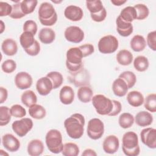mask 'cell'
I'll list each match as a JSON object with an SVG mask.
<instances>
[{
  "instance_id": "cell-1",
  "label": "cell",
  "mask_w": 156,
  "mask_h": 156,
  "mask_svg": "<svg viewBox=\"0 0 156 156\" xmlns=\"http://www.w3.org/2000/svg\"><path fill=\"white\" fill-rule=\"evenodd\" d=\"M85 118L80 113H74L64 121V127L68 136L73 139L81 138L84 132Z\"/></svg>"
},
{
  "instance_id": "cell-2",
  "label": "cell",
  "mask_w": 156,
  "mask_h": 156,
  "mask_svg": "<svg viewBox=\"0 0 156 156\" xmlns=\"http://www.w3.org/2000/svg\"><path fill=\"white\" fill-rule=\"evenodd\" d=\"M82 51L79 47H73L68 49L66 52V66L71 73H75L83 68Z\"/></svg>"
},
{
  "instance_id": "cell-3",
  "label": "cell",
  "mask_w": 156,
  "mask_h": 156,
  "mask_svg": "<svg viewBox=\"0 0 156 156\" xmlns=\"http://www.w3.org/2000/svg\"><path fill=\"white\" fill-rule=\"evenodd\" d=\"M38 18L41 24L45 26H52L57 21V14L54 6L49 2H44L39 7Z\"/></svg>"
},
{
  "instance_id": "cell-4",
  "label": "cell",
  "mask_w": 156,
  "mask_h": 156,
  "mask_svg": "<svg viewBox=\"0 0 156 156\" xmlns=\"http://www.w3.org/2000/svg\"><path fill=\"white\" fill-rule=\"evenodd\" d=\"M63 139L60 132L57 129L49 130L45 136V143L49 151L53 154H59L63 149Z\"/></svg>"
},
{
  "instance_id": "cell-5",
  "label": "cell",
  "mask_w": 156,
  "mask_h": 156,
  "mask_svg": "<svg viewBox=\"0 0 156 156\" xmlns=\"http://www.w3.org/2000/svg\"><path fill=\"white\" fill-rule=\"evenodd\" d=\"M91 101L96 112L101 115H108L113 108L112 101L103 94H96Z\"/></svg>"
},
{
  "instance_id": "cell-6",
  "label": "cell",
  "mask_w": 156,
  "mask_h": 156,
  "mask_svg": "<svg viewBox=\"0 0 156 156\" xmlns=\"http://www.w3.org/2000/svg\"><path fill=\"white\" fill-rule=\"evenodd\" d=\"M119 46L118 40L112 35H107L102 37L98 41V47L99 51L104 54L115 52Z\"/></svg>"
},
{
  "instance_id": "cell-7",
  "label": "cell",
  "mask_w": 156,
  "mask_h": 156,
  "mask_svg": "<svg viewBox=\"0 0 156 156\" xmlns=\"http://www.w3.org/2000/svg\"><path fill=\"white\" fill-rule=\"evenodd\" d=\"M87 131L90 138L94 140H98L104 135V124L100 119L92 118L88 122Z\"/></svg>"
},
{
  "instance_id": "cell-8",
  "label": "cell",
  "mask_w": 156,
  "mask_h": 156,
  "mask_svg": "<svg viewBox=\"0 0 156 156\" xmlns=\"http://www.w3.org/2000/svg\"><path fill=\"white\" fill-rule=\"evenodd\" d=\"M33 121L29 118H22L15 121L12 124L13 132L20 137H23L32 129Z\"/></svg>"
},
{
  "instance_id": "cell-9",
  "label": "cell",
  "mask_w": 156,
  "mask_h": 156,
  "mask_svg": "<svg viewBox=\"0 0 156 156\" xmlns=\"http://www.w3.org/2000/svg\"><path fill=\"white\" fill-rule=\"evenodd\" d=\"M65 39L71 43H80L84 38V32L78 26H71L68 27L64 32Z\"/></svg>"
},
{
  "instance_id": "cell-10",
  "label": "cell",
  "mask_w": 156,
  "mask_h": 156,
  "mask_svg": "<svg viewBox=\"0 0 156 156\" xmlns=\"http://www.w3.org/2000/svg\"><path fill=\"white\" fill-rule=\"evenodd\" d=\"M142 143L151 149L156 148V129L152 127L143 129L140 132Z\"/></svg>"
},
{
  "instance_id": "cell-11",
  "label": "cell",
  "mask_w": 156,
  "mask_h": 156,
  "mask_svg": "<svg viewBox=\"0 0 156 156\" xmlns=\"http://www.w3.org/2000/svg\"><path fill=\"white\" fill-rule=\"evenodd\" d=\"M137 134L132 131L126 132L122 138V150L123 152L133 150L138 146Z\"/></svg>"
},
{
  "instance_id": "cell-12",
  "label": "cell",
  "mask_w": 156,
  "mask_h": 156,
  "mask_svg": "<svg viewBox=\"0 0 156 156\" xmlns=\"http://www.w3.org/2000/svg\"><path fill=\"white\" fill-rule=\"evenodd\" d=\"M15 84L20 90H26L30 88L33 82L32 76L27 72L18 73L15 77Z\"/></svg>"
},
{
  "instance_id": "cell-13",
  "label": "cell",
  "mask_w": 156,
  "mask_h": 156,
  "mask_svg": "<svg viewBox=\"0 0 156 156\" xmlns=\"http://www.w3.org/2000/svg\"><path fill=\"white\" fill-rule=\"evenodd\" d=\"M119 147V141L118 138L114 135H110L107 136L102 143L104 151L109 154H113L116 152Z\"/></svg>"
},
{
  "instance_id": "cell-14",
  "label": "cell",
  "mask_w": 156,
  "mask_h": 156,
  "mask_svg": "<svg viewBox=\"0 0 156 156\" xmlns=\"http://www.w3.org/2000/svg\"><path fill=\"white\" fill-rule=\"evenodd\" d=\"M2 143L4 148L9 152H14L20 147V142L11 133H6L2 137Z\"/></svg>"
},
{
  "instance_id": "cell-15",
  "label": "cell",
  "mask_w": 156,
  "mask_h": 156,
  "mask_svg": "<svg viewBox=\"0 0 156 156\" xmlns=\"http://www.w3.org/2000/svg\"><path fill=\"white\" fill-rule=\"evenodd\" d=\"M64 15L66 18L72 21H78L82 20L83 16L82 9L74 5L67 6L64 10Z\"/></svg>"
},
{
  "instance_id": "cell-16",
  "label": "cell",
  "mask_w": 156,
  "mask_h": 156,
  "mask_svg": "<svg viewBox=\"0 0 156 156\" xmlns=\"http://www.w3.org/2000/svg\"><path fill=\"white\" fill-rule=\"evenodd\" d=\"M36 89L41 96L49 94L53 89V85L51 79L47 76L40 78L36 83Z\"/></svg>"
},
{
  "instance_id": "cell-17",
  "label": "cell",
  "mask_w": 156,
  "mask_h": 156,
  "mask_svg": "<svg viewBox=\"0 0 156 156\" xmlns=\"http://www.w3.org/2000/svg\"><path fill=\"white\" fill-rule=\"evenodd\" d=\"M116 30L119 35L126 37L132 34L133 27L132 23L124 21L119 16H118L116 20Z\"/></svg>"
},
{
  "instance_id": "cell-18",
  "label": "cell",
  "mask_w": 156,
  "mask_h": 156,
  "mask_svg": "<svg viewBox=\"0 0 156 156\" xmlns=\"http://www.w3.org/2000/svg\"><path fill=\"white\" fill-rule=\"evenodd\" d=\"M27 153L30 156H39L44 151L43 142L38 139H34L29 142L27 147Z\"/></svg>"
},
{
  "instance_id": "cell-19",
  "label": "cell",
  "mask_w": 156,
  "mask_h": 156,
  "mask_svg": "<svg viewBox=\"0 0 156 156\" xmlns=\"http://www.w3.org/2000/svg\"><path fill=\"white\" fill-rule=\"evenodd\" d=\"M59 99L60 102L65 105L72 104L74 99V92L73 89L68 85L63 86L60 90Z\"/></svg>"
},
{
  "instance_id": "cell-20",
  "label": "cell",
  "mask_w": 156,
  "mask_h": 156,
  "mask_svg": "<svg viewBox=\"0 0 156 156\" xmlns=\"http://www.w3.org/2000/svg\"><path fill=\"white\" fill-rule=\"evenodd\" d=\"M112 91L118 97L124 96L128 91V87L126 82L121 78L116 79L112 83Z\"/></svg>"
},
{
  "instance_id": "cell-21",
  "label": "cell",
  "mask_w": 156,
  "mask_h": 156,
  "mask_svg": "<svg viewBox=\"0 0 156 156\" xmlns=\"http://www.w3.org/2000/svg\"><path fill=\"white\" fill-rule=\"evenodd\" d=\"M1 49L6 55L13 56L18 51V45L16 42L12 38H7L2 43Z\"/></svg>"
},
{
  "instance_id": "cell-22",
  "label": "cell",
  "mask_w": 156,
  "mask_h": 156,
  "mask_svg": "<svg viewBox=\"0 0 156 156\" xmlns=\"http://www.w3.org/2000/svg\"><path fill=\"white\" fill-rule=\"evenodd\" d=\"M135 121L138 126L147 127L152 123L153 116L147 111H141L135 115Z\"/></svg>"
},
{
  "instance_id": "cell-23",
  "label": "cell",
  "mask_w": 156,
  "mask_h": 156,
  "mask_svg": "<svg viewBox=\"0 0 156 156\" xmlns=\"http://www.w3.org/2000/svg\"><path fill=\"white\" fill-rule=\"evenodd\" d=\"M38 38L43 44H51L55 38V33L51 28L44 27L39 31Z\"/></svg>"
},
{
  "instance_id": "cell-24",
  "label": "cell",
  "mask_w": 156,
  "mask_h": 156,
  "mask_svg": "<svg viewBox=\"0 0 156 156\" xmlns=\"http://www.w3.org/2000/svg\"><path fill=\"white\" fill-rule=\"evenodd\" d=\"M126 99L129 104L134 107L141 106L144 100L143 94L138 91H132L128 93Z\"/></svg>"
},
{
  "instance_id": "cell-25",
  "label": "cell",
  "mask_w": 156,
  "mask_h": 156,
  "mask_svg": "<svg viewBox=\"0 0 156 156\" xmlns=\"http://www.w3.org/2000/svg\"><path fill=\"white\" fill-rule=\"evenodd\" d=\"M130 48L135 52H141L146 46V41L143 36L141 35H134L130 42Z\"/></svg>"
},
{
  "instance_id": "cell-26",
  "label": "cell",
  "mask_w": 156,
  "mask_h": 156,
  "mask_svg": "<svg viewBox=\"0 0 156 156\" xmlns=\"http://www.w3.org/2000/svg\"><path fill=\"white\" fill-rule=\"evenodd\" d=\"M118 63L122 66H128L130 65L133 61L132 54L127 49L120 50L116 56Z\"/></svg>"
},
{
  "instance_id": "cell-27",
  "label": "cell",
  "mask_w": 156,
  "mask_h": 156,
  "mask_svg": "<svg viewBox=\"0 0 156 156\" xmlns=\"http://www.w3.org/2000/svg\"><path fill=\"white\" fill-rule=\"evenodd\" d=\"M93 92L91 88L88 86L80 87L77 93V96L79 100L83 103L90 102L93 98Z\"/></svg>"
},
{
  "instance_id": "cell-28",
  "label": "cell",
  "mask_w": 156,
  "mask_h": 156,
  "mask_svg": "<svg viewBox=\"0 0 156 156\" xmlns=\"http://www.w3.org/2000/svg\"><path fill=\"white\" fill-rule=\"evenodd\" d=\"M29 114L32 118L41 119L46 116V111L42 105L35 104L29 107Z\"/></svg>"
},
{
  "instance_id": "cell-29",
  "label": "cell",
  "mask_w": 156,
  "mask_h": 156,
  "mask_svg": "<svg viewBox=\"0 0 156 156\" xmlns=\"http://www.w3.org/2000/svg\"><path fill=\"white\" fill-rule=\"evenodd\" d=\"M124 21L131 23L136 19L137 13L135 8L132 6H127L124 8L119 15Z\"/></svg>"
},
{
  "instance_id": "cell-30",
  "label": "cell",
  "mask_w": 156,
  "mask_h": 156,
  "mask_svg": "<svg viewBox=\"0 0 156 156\" xmlns=\"http://www.w3.org/2000/svg\"><path fill=\"white\" fill-rule=\"evenodd\" d=\"M21 102L26 107H29L33 104H37V97L32 90L25 91L21 96Z\"/></svg>"
},
{
  "instance_id": "cell-31",
  "label": "cell",
  "mask_w": 156,
  "mask_h": 156,
  "mask_svg": "<svg viewBox=\"0 0 156 156\" xmlns=\"http://www.w3.org/2000/svg\"><path fill=\"white\" fill-rule=\"evenodd\" d=\"M35 41L34 35L29 32H23L20 37V43L24 50L30 48Z\"/></svg>"
},
{
  "instance_id": "cell-32",
  "label": "cell",
  "mask_w": 156,
  "mask_h": 156,
  "mask_svg": "<svg viewBox=\"0 0 156 156\" xmlns=\"http://www.w3.org/2000/svg\"><path fill=\"white\" fill-rule=\"evenodd\" d=\"M149 66V60L145 56L138 55L133 60V66L137 71L144 72L147 69Z\"/></svg>"
},
{
  "instance_id": "cell-33",
  "label": "cell",
  "mask_w": 156,
  "mask_h": 156,
  "mask_svg": "<svg viewBox=\"0 0 156 156\" xmlns=\"http://www.w3.org/2000/svg\"><path fill=\"white\" fill-rule=\"evenodd\" d=\"M135 121L133 116L130 113H122L118 119V123L121 127L123 129H128L132 127Z\"/></svg>"
},
{
  "instance_id": "cell-34",
  "label": "cell",
  "mask_w": 156,
  "mask_h": 156,
  "mask_svg": "<svg viewBox=\"0 0 156 156\" xmlns=\"http://www.w3.org/2000/svg\"><path fill=\"white\" fill-rule=\"evenodd\" d=\"M62 154L65 156H77L79 154V146L74 143H66L63 144Z\"/></svg>"
},
{
  "instance_id": "cell-35",
  "label": "cell",
  "mask_w": 156,
  "mask_h": 156,
  "mask_svg": "<svg viewBox=\"0 0 156 156\" xmlns=\"http://www.w3.org/2000/svg\"><path fill=\"white\" fill-rule=\"evenodd\" d=\"M38 1L37 0H23L20 2L21 9L24 15L32 13L35 9Z\"/></svg>"
},
{
  "instance_id": "cell-36",
  "label": "cell",
  "mask_w": 156,
  "mask_h": 156,
  "mask_svg": "<svg viewBox=\"0 0 156 156\" xmlns=\"http://www.w3.org/2000/svg\"><path fill=\"white\" fill-rule=\"evenodd\" d=\"M46 76L49 77L52 81L53 85V89L59 88L63 83V77L62 74L58 71H51L47 74Z\"/></svg>"
},
{
  "instance_id": "cell-37",
  "label": "cell",
  "mask_w": 156,
  "mask_h": 156,
  "mask_svg": "<svg viewBox=\"0 0 156 156\" xmlns=\"http://www.w3.org/2000/svg\"><path fill=\"white\" fill-rule=\"evenodd\" d=\"M119 77L122 79L126 82L129 89L132 88L136 82V77L135 74L130 71L122 72L119 74Z\"/></svg>"
},
{
  "instance_id": "cell-38",
  "label": "cell",
  "mask_w": 156,
  "mask_h": 156,
  "mask_svg": "<svg viewBox=\"0 0 156 156\" xmlns=\"http://www.w3.org/2000/svg\"><path fill=\"white\" fill-rule=\"evenodd\" d=\"M144 108L149 112L155 113L156 112V94L151 93L148 94L144 100Z\"/></svg>"
},
{
  "instance_id": "cell-39",
  "label": "cell",
  "mask_w": 156,
  "mask_h": 156,
  "mask_svg": "<svg viewBox=\"0 0 156 156\" xmlns=\"http://www.w3.org/2000/svg\"><path fill=\"white\" fill-rule=\"evenodd\" d=\"M11 113L10 108L7 106L0 107V126L7 125L11 120Z\"/></svg>"
},
{
  "instance_id": "cell-40",
  "label": "cell",
  "mask_w": 156,
  "mask_h": 156,
  "mask_svg": "<svg viewBox=\"0 0 156 156\" xmlns=\"http://www.w3.org/2000/svg\"><path fill=\"white\" fill-rule=\"evenodd\" d=\"M86 6L90 13H96L104 9L102 2L100 0L87 1Z\"/></svg>"
},
{
  "instance_id": "cell-41",
  "label": "cell",
  "mask_w": 156,
  "mask_h": 156,
  "mask_svg": "<svg viewBox=\"0 0 156 156\" xmlns=\"http://www.w3.org/2000/svg\"><path fill=\"white\" fill-rule=\"evenodd\" d=\"M133 7L136 11V20H143L148 16L149 14V10L148 7L146 5L143 4H138L135 5Z\"/></svg>"
},
{
  "instance_id": "cell-42",
  "label": "cell",
  "mask_w": 156,
  "mask_h": 156,
  "mask_svg": "<svg viewBox=\"0 0 156 156\" xmlns=\"http://www.w3.org/2000/svg\"><path fill=\"white\" fill-rule=\"evenodd\" d=\"M10 112L11 115L15 118H22L26 115V109L19 104L13 105L10 108Z\"/></svg>"
},
{
  "instance_id": "cell-43",
  "label": "cell",
  "mask_w": 156,
  "mask_h": 156,
  "mask_svg": "<svg viewBox=\"0 0 156 156\" xmlns=\"http://www.w3.org/2000/svg\"><path fill=\"white\" fill-rule=\"evenodd\" d=\"M16 68V62L12 59H7L4 61L1 65V69L3 72L7 74L13 73Z\"/></svg>"
},
{
  "instance_id": "cell-44",
  "label": "cell",
  "mask_w": 156,
  "mask_h": 156,
  "mask_svg": "<svg viewBox=\"0 0 156 156\" xmlns=\"http://www.w3.org/2000/svg\"><path fill=\"white\" fill-rule=\"evenodd\" d=\"M37 24L35 21L33 20H27L24 22L23 29V32H29L35 35L37 32Z\"/></svg>"
},
{
  "instance_id": "cell-45",
  "label": "cell",
  "mask_w": 156,
  "mask_h": 156,
  "mask_svg": "<svg viewBox=\"0 0 156 156\" xmlns=\"http://www.w3.org/2000/svg\"><path fill=\"white\" fill-rule=\"evenodd\" d=\"M26 15H24L21 9L20 2L14 4L12 5V11L9 16L13 19H20L24 17Z\"/></svg>"
},
{
  "instance_id": "cell-46",
  "label": "cell",
  "mask_w": 156,
  "mask_h": 156,
  "mask_svg": "<svg viewBox=\"0 0 156 156\" xmlns=\"http://www.w3.org/2000/svg\"><path fill=\"white\" fill-rule=\"evenodd\" d=\"M147 44L151 49L154 51H156V31L150 32L147 35Z\"/></svg>"
},
{
  "instance_id": "cell-47",
  "label": "cell",
  "mask_w": 156,
  "mask_h": 156,
  "mask_svg": "<svg viewBox=\"0 0 156 156\" xmlns=\"http://www.w3.org/2000/svg\"><path fill=\"white\" fill-rule=\"evenodd\" d=\"M12 11V6L5 2H0V16H9Z\"/></svg>"
},
{
  "instance_id": "cell-48",
  "label": "cell",
  "mask_w": 156,
  "mask_h": 156,
  "mask_svg": "<svg viewBox=\"0 0 156 156\" xmlns=\"http://www.w3.org/2000/svg\"><path fill=\"white\" fill-rule=\"evenodd\" d=\"M79 49L82 51L83 57H86L91 55L94 52V46L90 43H86L80 46Z\"/></svg>"
},
{
  "instance_id": "cell-49",
  "label": "cell",
  "mask_w": 156,
  "mask_h": 156,
  "mask_svg": "<svg viewBox=\"0 0 156 156\" xmlns=\"http://www.w3.org/2000/svg\"><path fill=\"white\" fill-rule=\"evenodd\" d=\"M90 16L92 20L95 22H102L105 19L107 16L106 9L104 7V9L96 13H90Z\"/></svg>"
},
{
  "instance_id": "cell-50",
  "label": "cell",
  "mask_w": 156,
  "mask_h": 156,
  "mask_svg": "<svg viewBox=\"0 0 156 156\" xmlns=\"http://www.w3.org/2000/svg\"><path fill=\"white\" fill-rule=\"evenodd\" d=\"M24 51L30 56H36L40 51V44L37 40H35L34 44L30 48L25 49Z\"/></svg>"
},
{
  "instance_id": "cell-51",
  "label": "cell",
  "mask_w": 156,
  "mask_h": 156,
  "mask_svg": "<svg viewBox=\"0 0 156 156\" xmlns=\"http://www.w3.org/2000/svg\"><path fill=\"white\" fill-rule=\"evenodd\" d=\"M113 102V108L110 113L108 114V116H114L118 115L121 110H122V105L119 101L116 100H112Z\"/></svg>"
},
{
  "instance_id": "cell-52",
  "label": "cell",
  "mask_w": 156,
  "mask_h": 156,
  "mask_svg": "<svg viewBox=\"0 0 156 156\" xmlns=\"http://www.w3.org/2000/svg\"><path fill=\"white\" fill-rule=\"evenodd\" d=\"M8 91L5 88L0 87V104L4 103L7 99Z\"/></svg>"
},
{
  "instance_id": "cell-53",
  "label": "cell",
  "mask_w": 156,
  "mask_h": 156,
  "mask_svg": "<svg viewBox=\"0 0 156 156\" xmlns=\"http://www.w3.org/2000/svg\"><path fill=\"white\" fill-rule=\"evenodd\" d=\"M123 152L127 156H137L140 154V146H137L135 149H134L133 150L127 151H125V152Z\"/></svg>"
},
{
  "instance_id": "cell-54",
  "label": "cell",
  "mask_w": 156,
  "mask_h": 156,
  "mask_svg": "<svg viewBox=\"0 0 156 156\" xmlns=\"http://www.w3.org/2000/svg\"><path fill=\"white\" fill-rule=\"evenodd\" d=\"M82 156H96L97 154L96 152L91 149H87L83 151V152L82 154Z\"/></svg>"
},
{
  "instance_id": "cell-55",
  "label": "cell",
  "mask_w": 156,
  "mask_h": 156,
  "mask_svg": "<svg viewBox=\"0 0 156 156\" xmlns=\"http://www.w3.org/2000/svg\"><path fill=\"white\" fill-rule=\"evenodd\" d=\"M127 2L126 0H112L111 2L115 6H121Z\"/></svg>"
},
{
  "instance_id": "cell-56",
  "label": "cell",
  "mask_w": 156,
  "mask_h": 156,
  "mask_svg": "<svg viewBox=\"0 0 156 156\" xmlns=\"http://www.w3.org/2000/svg\"><path fill=\"white\" fill-rule=\"evenodd\" d=\"M0 26H1L0 34H2L4 32V30H5V24H4V22L2 20H1V24H0Z\"/></svg>"
},
{
  "instance_id": "cell-57",
  "label": "cell",
  "mask_w": 156,
  "mask_h": 156,
  "mask_svg": "<svg viewBox=\"0 0 156 156\" xmlns=\"http://www.w3.org/2000/svg\"><path fill=\"white\" fill-rule=\"evenodd\" d=\"M0 155H2H2H9V154L7 153V152H4L2 149H1V150H0Z\"/></svg>"
}]
</instances>
